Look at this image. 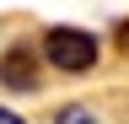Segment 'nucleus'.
Listing matches in <instances>:
<instances>
[{"instance_id": "3", "label": "nucleus", "mask_w": 129, "mask_h": 124, "mask_svg": "<svg viewBox=\"0 0 129 124\" xmlns=\"http://www.w3.org/2000/svg\"><path fill=\"white\" fill-rule=\"evenodd\" d=\"M54 124H102V119H97L86 103H64L59 113H54Z\"/></svg>"}, {"instance_id": "2", "label": "nucleus", "mask_w": 129, "mask_h": 124, "mask_svg": "<svg viewBox=\"0 0 129 124\" xmlns=\"http://www.w3.org/2000/svg\"><path fill=\"white\" fill-rule=\"evenodd\" d=\"M43 81V70L32 65V49H22V43H16V49L0 59V86H11V92H32Z\"/></svg>"}, {"instance_id": "1", "label": "nucleus", "mask_w": 129, "mask_h": 124, "mask_svg": "<svg viewBox=\"0 0 129 124\" xmlns=\"http://www.w3.org/2000/svg\"><path fill=\"white\" fill-rule=\"evenodd\" d=\"M43 59L64 76H81V70L97 65V38L86 27H48L43 33Z\"/></svg>"}, {"instance_id": "4", "label": "nucleus", "mask_w": 129, "mask_h": 124, "mask_svg": "<svg viewBox=\"0 0 129 124\" xmlns=\"http://www.w3.org/2000/svg\"><path fill=\"white\" fill-rule=\"evenodd\" d=\"M0 124H27V119H16L11 108H0Z\"/></svg>"}]
</instances>
